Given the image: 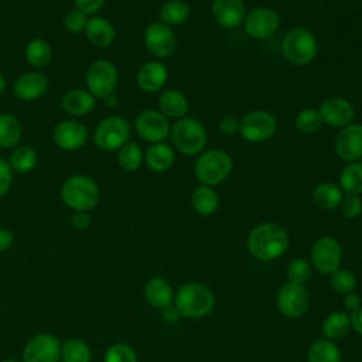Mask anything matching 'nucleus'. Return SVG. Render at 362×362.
I'll return each mask as SVG.
<instances>
[{
    "label": "nucleus",
    "instance_id": "nucleus-1",
    "mask_svg": "<svg viewBox=\"0 0 362 362\" xmlns=\"http://www.w3.org/2000/svg\"><path fill=\"white\" fill-rule=\"evenodd\" d=\"M287 232L277 223L264 222L255 226L247 236L249 253L262 262H270L280 257L288 247Z\"/></svg>",
    "mask_w": 362,
    "mask_h": 362
},
{
    "label": "nucleus",
    "instance_id": "nucleus-2",
    "mask_svg": "<svg viewBox=\"0 0 362 362\" xmlns=\"http://www.w3.org/2000/svg\"><path fill=\"white\" fill-rule=\"evenodd\" d=\"M214 293L202 283H185L174 294V307L187 318H202L214 310Z\"/></svg>",
    "mask_w": 362,
    "mask_h": 362
},
{
    "label": "nucleus",
    "instance_id": "nucleus-3",
    "mask_svg": "<svg viewBox=\"0 0 362 362\" xmlns=\"http://www.w3.org/2000/svg\"><path fill=\"white\" fill-rule=\"evenodd\" d=\"M61 198L72 211L89 212L99 202L100 191L92 178L76 174L64 181L61 187Z\"/></svg>",
    "mask_w": 362,
    "mask_h": 362
},
{
    "label": "nucleus",
    "instance_id": "nucleus-4",
    "mask_svg": "<svg viewBox=\"0 0 362 362\" xmlns=\"http://www.w3.org/2000/svg\"><path fill=\"white\" fill-rule=\"evenodd\" d=\"M233 163L228 153L219 148H211L198 157L195 161V175L202 182V185H216L222 181H225L230 171H232Z\"/></svg>",
    "mask_w": 362,
    "mask_h": 362
},
{
    "label": "nucleus",
    "instance_id": "nucleus-5",
    "mask_svg": "<svg viewBox=\"0 0 362 362\" xmlns=\"http://www.w3.org/2000/svg\"><path fill=\"white\" fill-rule=\"evenodd\" d=\"M170 136L175 148L185 156L201 153L206 144V130L194 117L178 119L173 124Z\"/></svg>",
    "mask_w": 362,
    "mask_h": 362
},
{
    "label": "nucleus",
    "instance_id": "nucleus-6",
    "mask_svg": "<svg viewBox=\"0 0 362 362\" xmlns=\"http://www.w3.org/2000/svg\"><path fill=\"white\" fill-rule=\"evenodd\" d=\"M281 51L288 62L294 65H307L317 54L315 37L304 27H294L284 35Z\"/></svg>",
    "mask_w": 362,
    "mask_h": 362
},
{
    "label": "nucleus",
    "instance_id": "nucleus-7",
    "mask_svg": "<svg viewBox=\"0 0 362 362\" xmlns=\"http://www.w3.org/2000/svg\"><path fill=\"white\" fill-rule=\"evenodd\" d=\"M130 126L120 116H107L95 129L93 141L103 151L119 150L129 141Z\"/></svg>",
    "mask_w": 362,
    "mask_h": 362
},
{
    "label": "nucleus",
    "instance_id": "nucleus-8",
    "mask_svg": "<svg viewBox=\"0 0 362 362\" xmlns=\"http://www.w3.org/2000/svg\"><path fill=\"white\" fill-rule=\"evenodd\" d=\"M85 82L88 92L93 98L105 99L112 95L117 83V69L107 59H98L92 62L86 71Z\"/></svg>",
    "mask_w": 362,
    "mask_h": 362
},
{
    "label": "nucleus",
    "instance_id": "nucleus-9",
    "mask_svg": "<svg viewBox=\"0 0 362 362\" xmlns=\"http://www.w3.org/2000/svg\"><path fill=\"white\" fill-rule=\"evenodd\" d=\"M277 130L276 117L266 110H255L246 113L239 120V134L252 143L269 140Z\"/></svg>",
    "mask_w": 362,
    "mask_h": 362
},
{
    "label": "nucleus",
    "instance_id": "nucleus-10",
    "mask_svg": "<svg viewBox=\"0 0 362 362\" xmlns=\"http://www.w3.org/2000/svg\"><path fill=\"white\" fill-rule=\"evenodd\" d=\"M341 260L342 249L337 239L331 236H322L313 245L311 264L317 272L322 274H331L339 269Z\"/></svg>",
    "mask_w": 362,
    "mask_h": 362
},
{
    "label": "nucleus",
    "instance_id": "nucleus-11",
    "mask_svg": "<svg viewBox=\"0 0 362 362\" xmlns=\"http://www.w3.org/2000/svg\"><path fill=\"white\" fill-rule=\"evenodd\" d=\"M61 342L52 334H37L24 346L23 362H58Z\"/></svg>",
    "mask_w": 362,
    "mask_h": 362
},
{
    "label": "nucleus",
    "instance_id": "nucleus-12",
    "mask_svg": "<svg viewBox=\"0 0 362 362\" xmlns=\"http://www.w3.org/2000/svg\"><path fill=\"white\" fill-rule=\"evenodd\" d=\"M134 127L137 134L151 144L163 143L170 136L171 130L167 117L161 112L153 109L141 112L136 117Z\"/></svg>",
    "mask_w": 362,
    "mask_h": 362
},
{
    "label": "nucleus",
    "instance_id": "nucleus-13",
    "mask_svg": "<svg viewBox=\"0 0 362 362\" xmlns=\"http://www.w3.org/2000/svg\"><path fill=\"white\" fill-rule=\"evenodd\" d=\"M308 291L301 284L284 283L277 293V307L288 318H298L308 310Z\"/></svg>",
    "mask_w": 362,
    "mask_h": 362
},
{
    "label": "nucleus",
    "instance_id": "nucleus-14",
    "mask_svg": "<svg viewBox=\"0 0 362 362\" xmlns=\"http://www.w3.org/2000/svg\"><path fill=\"white\" fill-rule=\"evenodd\" d=\"M144 44L150 54L157 58L170 57L177 47L174 31L161 21L151 23L144 30Z\"/></svg>",
    "mask_w": 362,
    "mask_h": 362
},
{
    "label": "nucleus",
    "instance_id": "nucleus-15",
    "mask_svg": "<svg viewBox=\"0 0 362 362\" xmlns=\"http://www.w3.org/2000/svg\"><path fill=\"white\" fill-rule=\"evenodd\" d=\"M279 16L274 10L267 7L253 8L245 17V30L247 35L255 40H264L272 37L279 28Z\"/></svg>",
    "mask_w": 362,
    "mask_h": 362
},
{
    "label": "nucleus",
    "instance_id": "nucleus-16",
    "mask_svg": "<svg viewBox=\"0 0 362 362\" xmlns=\"http://www.w3.org/2000/svg\"><path fill=\"white\" fill-rule=\"evenodd\" d=\"M335 153L349 163L362 158V124H348L339 130L335 139Z\"/></svg>",
    "mask_w": 362,
    "mask_h": 362
},
{
    "label": "nucleus",
    "instance_id": "nucleus-17",
    "mask_svg": "<svg viewBox=\"0 0 362 362\" xmlns=\"http://www.w3.org/2000/svg\"><path fill=\"white\" fill-rule=\"evenodd\" d=\"M318 112L322 122L332 127H345L351 124L355 115L352 103L341 96L327 98L321 103Z\"/></svg>",
    "mask_w": 362,
    "mask_h": 362
},
{
    "label": "nucleus",
    "instance_id": "nucleus-18",
    "mask_svg": "<svg viewBox=\"0 0 362 362\" xmlns=\"http://www.w3.org/2000/svg\"><path fill=\"white\" fill-rule=\"evenodd\" d=\"M52 137L59 148L74 151L85 146L88 141V130L76 120H64L55 126Z\"/></svg>",
    "mask_w": 362,
    "mask_h": 362
},
{
    "label": "nucleus",
    "instance_id": "nucleus-19",
    "mask_svg": "<svg viewBox=\"0 0 362 362\" xmlns=\"http://www.w3.org/2000/svg\"><path fill=\"white\" fill-rule=\"evenodd\" d=\"M212 14L222 28H236L246 17L243 0H214Z\"/></svg>",
    "mask_w": 362,
    "mask_h": 362
},
{
    "label": "nucleus",
    "instance_id": "nucleus-20",
    "mask_svg": "<svg viewBox=\"0 0 362 362\" xmlns=\"http://www.w3.org/2000/svg\"><path fill=\"white\" fill-rule=\"evenodd\" d=\"M48 89V79L41 72H27L17 78L13 86L14 95L21 100H37Z\"/></svg>",
    "mask_w": 362,
    "mask_h": 362
},
{
    "label": "nucleus",
    "instance_id": "nucleus-21",
    "mask_svg": "<svg viewBox=\"0 0 362 362\" xmlns=\"http://www.w3.org/2000/svg\"><path fill=\"white\" fill-rule=\"evenodd\" d=\"M168 79L167 66L158 61H150L141 65L137 72V85L144 92L160 90Z\"/></svg>",
    "mask_w": 362,
    "mask_h": 362
},
{
    "label": "nucleus",
    "instance_id": "nucleus-22",
    "mask_svg": "<svg viewBox=\"0 0 362 362\" xmlns=\"http://www.w3.org/2000/svg\"><path fill=\"white\" fill-rule=\"evenodd\" d=\"M144 297L154 308H165L174 301L171 284L163 277H151L144 284Z\"/></svg>",
    "mask_w": 362,
    "mask_h": 362
},
{
    "label": "nucleus",
    "instance_id": "nucleus-23",
    "mask_svg": "<svg viewBox=\"0 0 362 362\" xmlns=\"http://www.w3.org/2000/svg\"><path fill=\"white\" fill-rule=\"evenodd\" d=\"M86 38L90 44L96 47H109L115 40L113 25L103 17H90L88 18L85 27Z\"/></svg>",
    "mask_w": 362,
    "mask_h": 362
},
{
    "label": "nucleus",
    "instance_id": "nucleus-24",
    "mask_svg": "<svg viewBox=\"0 0 362 362\" xmlns=\"http://www.w3.org/2000/svg\"><path fill=\"white\" fill-rule=\"evenodd\" d=\"M62 107L72 116H83L93 110L95 98L88 90L72 89L64 95Z\"/></svg>",
    "mask_w": 362,
    "mask_h": 362
},
{
    "label": "nucleus",
    "instance_id": "nucleus-25",
    "mask_svg": "<svg viewBox=\"0 0 362 362\" xmlns=\"http://www.w3.org/2000/svg\"><path fill=\"white\" fill-rule=\"evenodd\" d=\"M158 107L165 117L181 119L188 112V100L182 92L168 89L158 98Z\"/></svg>",
    "mask_w": 362,
    "mask_h": 362
},
{
    "label": "nucleus",
    "instance_id": "nucleus-26",
    "mask_svg": "<svg viewBox=\"0 0 362 362\" xmlns=\"http://www.w3.org/2000/svg\"><path fill=\"white\" fill-rule=\"evenodd\" d=\"M144 161L150 170L161 173L174 164V151L165 143H154L147 148Z\"/></svg>",
    "mask_w": 362,
    "mask_h": 362
},
{
    "label": "nucleus",
    "instance_id": "nucleus-27",
    "mask_svg": "<svg viewBox=\"0 0 362 362\" xmlns=\"http://www.w3.org/2000/svg\"><path fill=\"white\" fill-rule=\"evenodd\" d=\"M218 204L216 192L208 185L197 187L191 195L192 209L202 216L212 215L218 209Z\"/></svg>",
    "mask_w": 362,
    "mask_h": 362
},
{
    "label": "nucleus",
    "instance_id": "nucleus-28",
    "mask_svg": "<svg viewBox=\"0 0 362 362\" xmlns=\"http://www.w3.org/2000/svg\"><path fill=\"white\" fill-rule=\"evenodd\" d=\"M349 329H351L349 315L344 311H334L328 314L321 325L322 335L331 341L345 337Z\"/></svg>",
    "mask_w": 362,
    "mask_h": 362
},
{
    "label": "nucleus",
    "instance_id": "nucleus-29",
    "mask_svg": "<svg viewBox=\"0 0 362 362\" xmlns=\"http://www.w3.org/2000/svg\"><path fill=\"white\" fill-rule=\"evenodd\" d=\"M308 362H341L339 348L331 339H315L307 352Z\"/></svg>",
    "mask_w": 362,
    "mask_h": 362
},
{
    "label": "nucleus",
    "instance_id": "nucleus-30",
    "mask_svg": "<svg viewBox=\"0 0 362 362\" xmlns=\"http://www.w3.org/2000/svg\"><path fill=\"white\" fill-rule=\"evenodd\" d=\"M342 197V189L332 182H322L317 185L313 191V199L315 205L327 211L339 206Z\"/></svg>",
    "mask_w": 362,
    "mask_h": 362
},
{
    "label": "nucleus",
    "instance_id": "nucleus-31",
    "mask_svg": "<svg viewBox=\"0 0 362 362\" xmlns=\"http://www.w3.org/2000/svg\"><path fill=\"white\" fill-rule=\"evenodd\" d=\"M339 188L354 195L362 192V161H352L341 170Z\"/></svg>",
    "mask_w": 362,
    "mask_h": 362
},
{
    "label": "nucleus",
    "instance_id": "nucleus-32",
    "mask_svg": "<svg viewBox=\"0 0 362 362\" xmlns=\"http://www.w3.org/2000/svg\"><path fill=\"white\" fill-rule=\"evenodd\" d=\"M189 16V7L181 0H170L158 11L160 21L165 25H180Z\"/></svg>",
    "mask_w": 362,
    "mask_h": 362
},
{
    "label": "nucleus",
    "instance_id": "nucleus-33",
    "mask_svg": "<svg viewBox=\"0 0 362 362\" xmlns=\"http://www.w3.org/2000/svg\"><path fill=\"white\" fill-rule=\"evenodd\" d=\"M21 139V124L20 122L8 113L0 115V147L11 148Z\"/></svg>",
    "mask_w": 362,
    "mask_h": 362
},
{
    "label": "nucleus",
    "instance_id": "nucleus-34",
    "mask_svg": "<svg viewBox=\"0 0 362 362\" xmlns=\"http://www.w3.org/2000/svg\"><path fill=\"white\" fill-rule=\"evenodd\" d=\"M61 358L64 362H90L92 352L85 341L69 338L61 344Z\"/></svg>",
    "mask_w": 362,
    "mask_h": 362
},
{
    "label": "nucleus",
    "instance_id": "nucleus-35",
    "mask_svg": "<svg viewBox=\"0 0 362 362\" xmlns=\"http://www.w3.org/2000/svg\"><path fill=\"white\" fill-rule=\"evenodd\" d=\"M52 51L49 44L42 38L31 40L25 47V58L30 65L35 68H42L49 64Z\"/></svg>",
    "mask_w": 362,
    "mask_h": 362
},
{
    "label": "nucleus",
    "instance_id": "nucleus-36",
    "mask_svg": "<svg viewBox=\"0 0 362 362\" xmlns=\"http://www.w3.org/2000/svg\"><path fill=\"white\" fill-rule=\"evenodd\" d=\"M143 158L141 148L133 141L123 144L117 153V163L124 171H136L141 165Z\"/></svg>",
    "mask_w": 362,
    "mask_h": 362
},
{
    "label": "nucleus",
    "instance_id": "nucleus-37",
    "mask_svg": "<svg viewBox=\"0 0 362 362\" xmlns=\"http://www.w3.org/2000/svg\"><path fill=\"white\" fill-rule=\"evenodd\" d=\"M8 164L17 173H28L37 164V153L28 146L18 147L10 154Z\"/></svg>",
    "mask_w": 362,
    "mask_h": 362
},
{
    "label": "nucleus",
    "instance_id": "nucleus-38",
    "mask_svg": "<svg viewBox=\"0 0 362 362\" xmlns=\"http://www.w3.org/2000/svg\"><path fill=\"white\" fill-rule=\"evenodd\" d=\"M287 279L290 283L304 286L311 279V263L305 259H293L287 264Z\"/></svg>",
    "mask_w": 362,
    "mask_h": 362
},
{
    "label": "nucleus",
    "instance_id": "nucleus-39",
    "mask_svg": "<svg viewBox=\"0 0 362 362\" xmlns=\"http://www.w3.org/2000/svg\"><path fill=\"white\" fill-rule=\"evenodd\" d=\"M356 286V279L354 273L348 269H337L334 273H331V287L338 293V294H348L355 290Z\"/></svg>",
    "mask_w": 362,
    "mask_h": 362
},
{
    "label": "nucleus",
    "instance_id": "nucleus-40",
    "mask_svg": "<svg viewBox=\"0 0 362 362\" xmlns=\"http://www.w3.org/2000/svg\"><path fill=\"white\" fill-rule=\"evenodd\" d=\"M296 127L301 133H314L322 124V119L318 110L304 109L296 116Z\"/></svg>",
    "mask_w": 362,
    "mask_h": 362
},
{
    "label": "nucleus",
    "instance_id": "nucleus-41",
    "mask_svg": "<svg viewBox=\"0 0 362 362\" xmlns=\"http://www.w3.org/2000/svg\"><path fill=\"white\" fill-rule=\"evenodd\" d=\"M103 362H137V355L130 345L117 342L107 348Z\"/></svg>",
    "mask_w": 362,
    "mask_h": 362
},
{
    "label": "nucleus",
    "instance_id": "nucleus-42",
    "mask_svg": "<svg viewBox=\"0 0 362 362\" xmlns=\"http://www.w3.org/2000/svg\"><path fill=\"white\" fill-rule=\"evenodd\" d=\"M339 209L344 216H346L349 219L356 218L362 214V201L359 199L358 195L346 194L345 197H342V199L339 202Z\"/></svg>",
    "mask_w": 362,
    "mask_h": 362
},
{
    "label": "nucleus",
    "instance_id": "nucleus-43",
    "mask_svg": "<svg viewBox=\"0 0 362 362\" xmlns=\"http://www.w3.org/2000/svg\"><path fill=\"white\" fill-rule=\"evenodd\" d=\"M86 23H88L86 16H85L83 13L78 11L76 8L68 11V13L64 16V27H65L69 33H74V34H78V33H81V31H85Z\"/></svg>",
    "mask_w": 362,
    "mask_h": 362
},
{
    "label": "nucleus",
    "instance_id": "nucleus-44",
    "mask_svg": "<svg viewBox=\"0 0 362 362\" xmlns=\"http://www.w3.org/2000/svg\"><path fill=\"white\" fill-rule=\"evenodd\" d=\"M13 182V168L10 167L8 161L0 158V198L4 197Z\"/></svg>",
    "mask_w": 362,
    "mask_h": 362
},
{
    "label": "nucleus",
    "instance_id": "nucleus-45",
    "mask_svg": "<svg viewBox=\"0 0 362 362\" xmlns=\"http://www.w3.org/2000/svg\"><path fill=\"white\" fill-rule=\"evenodd\" d=\"M103 3L105 0H74L75 8L85 16L95 14L103 6Z\"/></svg>",
    "mask_w": 362,
    "mask_h": 362
},
{
    "label": "nucleus",
    "instance_id": "nucleus-46",
    "mask_svg": "<svg viewBox=\"0 0 362 362\" xmlns=\"http://www.w3.org/2000/svg\"><path fill=\"white\" fill-rule=\"evenodd\" d=\"M71 223L76 230H85L90 225V216L86 211H74L71 216Z\"/></svg>",
    "mask_w": 362,
    "mask_h": 362
},
{
    "label": "nucleus",
    "instance_id": "nucleus-47",
    "mask_svg": "<svg viewBox=\"0 0 362 362\" xmlns=\"http://www.w3.org/2000/svg\"><path fill=\"white\" fill-rule=\"evenodd\" d=\"M219 129L222 133H226V134L236 133L239 130V120L233 116H225L219 122Z\"/></svg>",
    "mask_w": 362,
    "mask_h": 362
},
{
    "label": "nucleus",
    "instance_id": "nucleus-48",
    "mask_svg": "<svg viewBox=\"0 0 362 362\" xmlns=\"http://www.w3.org/2000/svg\"><path fill=\"white\" fill-rule=\"evenodd\" d=\"M342 303H344V305H345V308L346 310H349V311H355L356 308H359L362 304V300H361V297L356 294V293H348V294H345L344 296V300H342Z\"/></svg>",
    "mask_w": 362,
    "mask_h": 362
},
{
    "label": "nucleus",
    "instance_id": "nucleus-49",
    "mask_svg": "<svg viewBox=\"0 0 362 362\" xmlns=\"http://www.w3.org/2000/svg\"><path fill=\"white\" fill-rule=\"evenodd\" d=\"M349 321H351V328L355 329L359 335H362V305L355 311H351Z\"/></svg>",
    "mask_w": 362,
    "mask_h": 362
},
{
    "label": "nucleus",
    "instance_id": "nucleus-50",
    "mask_svg": "<svg viewBox=\"0 0 362 362\" xmlns=\"http://www.w3.org/2000/svg\"><path fill=\"white\" fill-rule=\"evenodd\" d=\"M14 236L8 229H0V252H6L13 246Z\"/></svg>",
    "mask_w": 362,
    "mask_h": 362
},
{
    "label": "nucleus",
    "instance_id": "nucleus-51",
    "mask_svg": "<svg viewBox=\"0 0 362 362\" xmlns=\"http://www.w3.org/2000/svg\"><path fill=\"white\" fill-rule=\"evenodd\" d=\"M180 313L177 311V308L174 305H168L165 308H163V320L167 322H175L178 320Z\"/></svg>",
    "mask_w": 362,
    "mask_h": 362
},
{
    "label": "nucleus",
    "instance_id": "nucleus-52",
    "mask_svg": "<svg viewBox=\"0 0 362 362\" xmlns=\"http://www.w3.org/2000/svg\"><path fill=\"white\" fill-rule=\"evenodd\" d=\"M103 100H105V103H106L107 106H110V107L116 106V103H117V99H116V96H115L113 93L109 95V96H106Z\"/></svg>",
    "mask_w": 362,
    "mask_h": 362
},
{
    "label": "nucleus",
    "instance_id": "nucleus-53",
    "mask_svg": "<svg viewBox=\"0 0 362 362\" xmlns=\"http://www.w3.org/2000/svg\"><path fill=\"white\" fill-rule=\"evenodd\" d=\"M4 90H6V79H4V76L0 74V98L3 96Z\"/></svg>",
    "mask_w": 362,
    "mask_h": 362
},
{
    "label": "nucleus",
    "instance_id": "nucleus-54",
    "mask_svg": "<svg viewBox=\"0 0 362 362\" xmlns=\"http://www.w3.org/2000/svg\"><path fill=\"white\" fill-rule=\"evenodd\" d=\"M1 362H18V361H16V359H4Z\"/></svg>",
    "mask_w": 362,
    "mask_h": 362
}]
</instances>
